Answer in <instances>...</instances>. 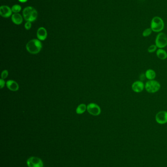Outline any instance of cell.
<instances>
[{
    "mask_svg": "<svg viewBox=\"0 0 167 167\" xmlns=\"http://www.w3.org/2000/svg\"><path fill=\"white\" fill-rule=\"evenodd\" d=\"M23 15L26 21L33 22L36 20L38 12L34 8L29 6L25 8L23 10Z\"/></svg>",
    "mask_w": 167,
    "mask_h": 167,
    "instance_id": "obj_1",
    "label": "cell"
},
{
    "mask_svg": "<svg viewBox=\"0 0 167 167\" xmlns=\"http://www.w3.org/2000/svg\"><path fill=\"white\" fill-rule=\"evenodd\" d=\"M42 45L39 40L32 39L29 41L26 45V49L31 54H37L41 51Z\"/></svg>",
    "mask_w": 167,
    "mask_h": 167,
    "instance_id": "obj_2",
    "label": "cell"
},
{
    "mask_svg": "<svg viewBox=\"0 0 167 167\" xmlns=\"http://www.w3.org/2000/svg\"><path fill=\"white\" fill-rule=\"evenodd\" d=\"M150 28L152 30V31L160 32L162 31L164 29V21L159 17H154L151 21Z\"/></svg>",
    "mask_w": 167,
    "mask_h": 167,
    "instance_id": "obj_3",
    "label": "cell"
},
{
    "mask_svg": "<svg viewBox=\"0 0 167 167\" xmlns=\"http://www.w3.org/2000/svg\"><path fill=\"white\" fill-rule=\"evenodd\" d=\"M146 91L150 94H154L158 92L161 88L159 82L155 80H148L145 84Z\"/></svg>",
    "mask_w": 167,
    "mask_h": 167,
    "instance_id": "obj_4",
    "label": "cell"
},
{
    "mask_svg": "<svg viewBox=\"0 0 167 167\" xmlns=\"http://www.w3.org/2000/svg\"><path fill=\"white\" fill-rule=\"evenodd\" d=\"M155 43L158 48H165L167 45V35L163 32L159 33L155 39Z\"/></svg>",
    "mask_w": 167,
    "mask_h": 167,
    "instance_id": "obj_5",
    "label": "cell"
},
{
    "mask_svg": "<svg viewBox=\"0 0 167 167\" xmlns=\"http://www.w3.org/2000/svg\"><path fill=\"white\" fill-rule=\"evenodd\" d=\"M27 164L28 167H43L42 160L37 157H30L27 160Z\"/></svg>",
    "mask_w": 167,
    "mask_h": 167,
    "instance_id": "obj_6",
    "label": "cell"
},
{
    "mask_svg": "<svg viewBox=\"0 0 167 167\" xmlns=\"http://www.w3.org/2000/svg\"><path fill=\"white\" fill-rule=\"evenodd\" d=\"M87 110L90 115L93 116H98L101 113V110L99 106L95 103H90L87 106Z\"/></svg>",
    "mask_w": 167,
    "mask_h": 167,
    "instance_id": "obj_7",
    "label": "cell"
},
{
    "mask_svg": "<svg viewBox=\"0 0 167 167\" xmlns=\"http://www.w3.org/2000/svg\"><path fill=\"white\" fill-rule=\"evenodd\" d=\"M155 120L157 123L163 125L167 123V111L161 110L155 115Z\"/></svg>",
    "mask_w": 167,
    "mask_h": 167,
    "instance_id": "obj_8",
    "label": "cell"
},
{
    "mask_svg": "<svg viewBox=\"0 0 167 167\" xmlns=\"http://www.w3.org/2000/svg\"><path fill=\"white\" fill-rule=\"evenodd\" d=\"M145 86L143 83V81L139 80L136 81L132 83L131 86V89L135 93H141L143 92L145 88Z\"/></svg>",
    "mask_w": 167,
    "mask_h": 167,
    "instance_id": "obj_9",
    "label": "cell"
},
{
    "mask_svg": "<svg viewBox=\"0 0 167 167\" xmlns=\"http://www.w3.org/2000/svg\"><path fill=\"white\" fill-rule=\"evenodd\" d=\"M12 9L7 6H2L0 8V14L4 18H8L12 15Z\"/></svg>",
    "mask_w": 167,
    "mask_h": 167,
    "instance_id": "obj_10",
    "label": "cell"
},
{
    "mask_svg": "<svg viewBox=\"0 0 167 167\" xmlns=\"http://www.w3.org/2000/svg\"><path fill=\"white\" fill-rule=\"evenodd\" d=\"M48 33L47 30L44 27L39 28L37 31V37L40 41H44L47 37Z\"/></svg>",
    "mask_w": 167,
    "mask_h": 167,
    "instance_id": "obj_11",
    "label": "cell"
},
{
    "mask_svg": "<svg viewBox=\"0 0 167 167\" xmlns=\"http://www.w3.org/2000/svg\"><path fill=\"white\" fill-rule=\"evenodd\" d=\"M6 87L12 92H16L19 89V85L16 82L13 80H8L6 83Z\"/></svg>",
    "mask_w": 167,
    "mask_h": 167,
    "instance_id": "obj_12",
    "label": "cell"
},
{
    "mask_svg": "<svg viewBox=\"0 0 167 167\" xmlns=\"http://www.w3.org/2000/svg\"><path fill=\"white\" fill-rule=\"evenodd\" d=\"M11 20L14 24L19 25L23 22V17L20 14L14 13L12 15Z\"/></svg>",
    "mask_w": 167,
    "mask_h": 167,
    "instance_id": "obj_13",
    "label": "cell"
},
{
    "mask_svg": "<svg viewBox=\"0 0 167 167\" xmlns=\"http://www.w3.org/2000/svg\"><path fill=\"white\" fill-rule=\"evenodd\" d=\"M156 54L158 59L165 60L167 58V52L163 48H158L156 51Z\"/></svg>",
    "mask_w": 167,
    "mask_h": 167,
    "instance_id": "obj_14",
    "label": "cell"
},
{
    "mask_svg": "<svg viewBox=\"0 0 167 167\" xmlns=\"http://www.w3.org/2000/svg\"><path fill=\"white\" fill-rule=\"evenodd\" d=\"M145 74L146 78L149 80H154L156 76V73L155 71L152 69H147Z\"/></svg>",
    "mask_w": 167,
    "mask_h": 167,
    "instance_id": "obj_15",
    "label": "cell"
},
{
    "mask_svg": "<svg viewBox=\"0 0 167 167\" xmlns=\"http://www.w3.org/2000/svg\"><path fill=\"white\" fill-rule=\"evenodd\" d=\"M86 110L87 107L85 104H80L76 109V112L78 115H81L84 113Z\"/></svg>",
    "mask_w": 167,
    "mask_h": 167,
    "instance_id": "obj_16",
    "label": "cell"
},
{
    "mask_svg": "<svg viewBox=\"0 0 167 167\" xmlns=\"http://www.w3.org/2000/svg\"><path fill=\"white\" fill-rule=\"evenodd\" d=\"M12 12L15 13H18V12H20L21 10V6L19 5H14L12 6Z\"/></svg>",
    "mask_w": 167,
    "mask_h": 167,
    "instance_id": "obj_17",
    "label": "cell"
},
{
    "mask_svg": "<svg viewBox=\"0 0 167 167\" xmlns=\"http://www.w3.org/2000/svg\"><path fill=\"white\" fill-rule=\"evenodd\" d=\"M157 48H158L155 45H152L147 48V51L149 53H153L157 51V50H158Z\"/></svg>",
    "mask_w": 167,
    "mask_h": 167,
    "instance_id": "obj_18",
    "label": "cell"
},
{
    "mask_svg": "<svg viewBox=\"0 0 167 167\" xmlns=\"http://www.w3.org/2000/svg\"><path fill=\"white\" fill-rule=\"evenodd\" d=\"M152 30L151 28H147V29H145L144 31H143V33H142V35L145 37H147L149 36L152 34Z\"/></svg>",
    "mask_w": 167,
    "mask_h": 167,
    "instance_id": "obj_19",
    "label": "cell"
},
{
    "mask_svg": "<svg viewBox=\"0 0 167 167\" xmlns=\"http://www.w3.org/2000/svg\"><path fill=\"white\" fill-rule=\"evenodd\" d=\"M8 72L7 70H4L3 71L1 74V77L3 79H5L8 77Z\"/></svg>",
    "mask_w": 167,
    "mask_h": 167,
    "instance_id": "obj_20",
    "label": "cell"
},
{
    "mask_svg": "<svg viewBox=\"0 0 167 167\" xmlns=\"http://www.w3.org/2000/svg\"><path fill=\"white\" fill-rule=\"evenodd\" d=\"M25 27L27 30H29L32 27V22H27L25 24Z\"/></svg>",
    "mask_w": 167,
    "mask_h": 167,
    "instance_id": "obj_21",
    "label": "cell"
},
{
    "mask_svg": "<svg viewBox=\"0 0 167 167\" xmlns=\"http://www.w3.org/2000/svg\"><path fill=\"white\" fill-rule=\"evenodd\" d=\"M5 85V81H4V79H1L0 80V86H1V89H3V88L4 87Z\"/></svg>",
    "mask_w": 167,
    "mask_h": 167,
    "instance_id": "obj_22",
    "label": "cell"
},
{
    "mask_svg": "<svg viewBox=\"0 0 167 167\" xmlns=\"http://www.w3.org/2000/svg\"><path fill=\"white\" fill-rule=\"evenodd\" d=\"M146 78V76H145V74H142L140 76V81H143Z\"/></svg>",
    "mask_w": 167,
    "mask_h": 167,
    "instance_id": "obj_23",
    "label": "cell"
},
{
    "mask_svg": "<svg viewBox=\"0 0 167 167\" xmlns=\"http://www.w3.org/2000/svg\"><path fill=\"white\" fill-rule=\"evenodd\" d=\"M28 0H18L19 2H20V3H26V2H27Z\"/></svg>",
    "mask_w": 167,
    "mask_h": 167,
    "instance_id": "obj_24",
    "label": "cell"
}]
</instances>
